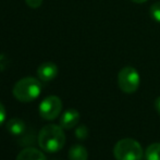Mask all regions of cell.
Wrapping results in <instances>:
<instances>
[{
    "instance_id": "8fae6325",
    "label": "cell",
    "mask_w": 160,
    "mask_h": 160,
    "mask_svg": "<svg viewBox=\"0 0 160 160\" xmlns=\"http://www.w3.org/2000/svg\"><path fill=\"white\" fill-rule=\"evenodd\" d=\"M146 160H160V143H154L145 152Z\"/></svg>"
},
{
    "instance_id": "5bb4252c",
    "label": "cell",
    "mask_w": 160,
    "mask_h": 160,
    "mask_svg": "<svg viewBox=\"0 0 160 160\" xmlns=\"http://www.w3.org/2000/svg\"><path fill=\"white\" fill-rule=\"evenodd\" d=\"M26 4H28L30 8H33V9H37L42 6V0H25Z\"/></svg>"
},
{
    "instance_id": "6da1fadb",
    "label": "cell",
    "mask_w": 160,
    "mask_h": 160,
    "mask_svg": "<svg viewBox=\"0 0 160 160\" xmlns=\"http://www.w3.org/2000/svg\"><path fill=\"white\" fill-rule=\"evenodd\" d=\"M65 134L63 128L57 124L45 125L38 133V145L44 152L52 154L63 148Z\"/></svg>"
},
{
    "instance_id": "ba28073f",
    "label": "cell",
    "mask_w": 160,
    "mask_h": 160,
    "mask_svg": "<svg viewBox=\"0 0 160 160\" xmlns=\"http://www.w3.org/2000/svg\"><path fill=\"white\" fill-rule=\"evenodd\" d=\"M15 160H47V158L37 148L28 147L20 152Z\"/></svg>"
},
{
    "instance_id": "8992f818",
    "label": "cell",
    "mask_w": 160,
    "mask_h": 160,
    "mask_svg": "<svg viewBox=\"0 0 160 160\" xmlns=\"http://www.w3.org/2000/svg\"><path fill=\"white\" fill-rule=\"evenodd\" d=\"M37 75L44 82L52 81L58 75V67L53 62H45L38 67Z\"/></svg>"
},
{
    "instance_id": "5b68a950",
    "label": "cell",
    "mask_w": 160,
    "mask_h": 160,
    "mask_svg": "<svg viewBox=\"0 0 160 160\" xmlns=\"http://www.w3.org/2000/svg\"><path fill=\"white\" fill-rule=\"evenodd\" d=\"M62 110V101L58 96H48L40 102L39 114L42 119L52 121L59 117Z\"/></svg>"
},
{
    "instance_id": "30bf717a",
    "label": "cell",
    "mask_w": 160,
    "mask_h": 160,
    "mask_svg": "<svg viewBox=\"0 0 160 160\" xmlns=\"http://www.w3.org/2000/svg\"><path fill=\"white\" fill-rule=\"evenodd\" d=\"M88 152L84 146L76 144L73 145L69 150V159L70 160H87Z\"/></svg>"
},
{
    "instance_id": "2e32d148",
    "label": "cell",
    "mask_w": 160,
    "mask_h": 160,
    "mask_svg": "<svg viewBox=\"0 0 160 160\" xmlns=\"http://www.w3.org/2000/svg\"><path fill=\"white\" fill-rule=\"evenodd\" d=\"M155 107H156V110L158 111V113L160 114V97L156 99V102H155Z\"/></svg>"
},
{
    "instance_id": "9a60e30c",
    "label": "cell",
    "mask_w": 160,
    "mask_h": 160,
    "mask_svg": "<svg viewBox=\"0 0 160 160\" xmlns=\"http://www.w3.org/2000/svg\"><path fill=\"white\" fill-rule=\"evenodd\" d=\"M6 117H7L6 108H4V106L0 102V125L4 122V120H6Z\"/></svg>"
},
{
    "instance_id": "e0dca14e",
    "label": "cell",
    "mask_w": 160,
    "mask_h": 160,
    "mask_svg": "<svg viewBox=\"0 0 160 160\" xmlns=\"http://www.w3.org/2000/svg\"><path fill=\"white\" fill-rule=\"evenodd\" d=\"M131 1L135 2V3H144V2H146L147 0H131Z\"/></svg>"
},
{
    "instance_id": "52a82bcc",
    "label": "cell",
    "mask_w": 160,
    "mask_h": 160,
    "mask_svg": "<svg viewBox=\"0 0 160 160\" xmlns=\"http://www.w3.org/2000/svg\"><path fill=\"white\" fill-rule=\"evenodd\" d=\"M80 121V112L75 109H68L60 118V127L64 130L74 128Z\"/></svg>"
},
{
    "instance_id": "9c48e42d",
    "label": "cell",
    "mask_w": 160,
    "mask_h": 160,
    "mask_svg": "<svg viewBox=\"0 0 160 160\" xmlns=\"http://www.w3.org/2000/svg\"><path fill=\"white\" fill-rule=\"evenodd\" d=\"M6 128L12 135L18 136V135H21L22 133L25 131V123L20 118H13V119H10V120L7 122Z\"/></svg>"
},
{
    "instance_id": "7c38bea8",
    "label": "cell",
    "mask_w": 160,
    "mask_h": 160,
    "mask_svg": "<svg viewBox=\"0 0 160 160\" xmlns=\"http://www.w3.org/2000/svg\"><path fill=\"white\" fill-rule=\"evenodd\" d=\"M149 14L156 22L160 23V1L152 4L149 9Z\"/></svg>"
},
{
    "instance_id": "3957f363",
    "label": "cell",
    "mask_w": 160,
    "mask_h": 160,
    "mask_svg": "<svg viewBox=\"0 0 160 160\" xmlns=\"http://www.w3.org/2000/svg\"><path fill=\"white\" fill-rule=\"evenodd\" d=\"M113 155L117 160H141L143 157V148L135 139L123 138L116 144Z\"/></svg>"
},
{
    "instance_id": "4fadbf2b",
    "label": "cell",
    "mask_w": 160,
    "mask_h": 160,
    "mask_svg": "<svg viewBox=\"0 0 160 160\" xmlns=\"http://www.w3.org/2000/svg\"><path fill=\"white\" fill-rule=\"evenodd\" d=\"M75 136L78 139H86L88 137V128H86V125H80L76 128L75 130Z\"/></svg>"
},
{
    "instance_id": "7a4b0ae2",
    "label": "cell",
    "mask_w": 160,
    "mask_h": 160,
    "mask_svg": "<svg viewBox=\"0 0 160 160\" xmlns=\"http://www.w3.org/2000/svg\"><path fill=\"white\" fill-rule=\"evenodd\" d=\"M42 92V84L35 78H23L15 83L12 94L21 102H31L35 100Z\"/></svg>"
},
{
    "instance_id": "277c9868",
    "label": "cell",
    "mask_w": 160,
    "mask_h": 160,
    "mask_svg": "<svg viewBox=\"0 0 160 160\" xmlns=\"http://www.w3.org/2000/svg\"><path fill=\"white\" fill-rule=\"evenodd\" d=\"M118 84L122 92L133 94L138 89L141 84V76L133 67H125L121 69L118 74Z\"/></svg>"
}]
</instances>
